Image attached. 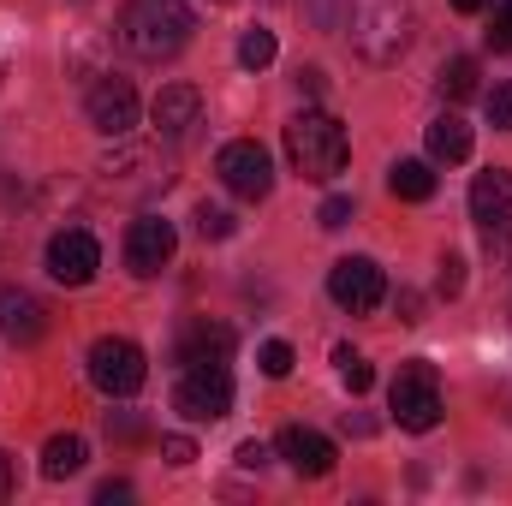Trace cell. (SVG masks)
I'll return each mask as SVG.
<instances>
[{"label":"cell","mask_w":512,"mask_h":506,"mask_svg":"<svg viewBox=\"0 0 512 506\" xmlns=\"http://www.w3.org/2000/svg\"><path fill=\"white\" fill-rule=\"evenodd\" d=\"M197 18L185 0H126L120 6V42L137 60H173L191 42Z\"/></svg>","instance_id":"1"},{"label":"cell","mask_w":512,"mask_h":506,"mask_svg":"<svg viewBox=\"0 0 512 506\" xmlns=\"http://www.w3.org/2000/svg\"><path fill=\"white\" fill-rule=\"evenodd\" d=\"M346 155H352V137H346V126L334 114H322V108H304L286 126V161L310 185H328L334 173H346Z\"/></svg>","instance_id":"2"},{"label":"cell","mask_w":512,"mask_h":506,"mask_svg":"<svg viewBox=\"0 0 512 506\" xmlns=\"http://www.w3.org/2000/svg\"><path fill=\"white\" fill-rule=\"evenodd\" d=\"M411 36H417V12H411L405 0H376V6L352 24V42H358V54H364L370 66H399V54L411 48Z\"/></svg>","instance_id":"3"},{"label":"cell","mask_w":512,"mask_h":506,"mask_svg":"<svg viewBox=\"0 0 512 506\" xmlns=\"http://www.w3.org/2000/svg\"><path fill=\"white\" fill-rule=\"evenodd\" d=\"M387 405H393V423L411 429V435H429L441 423V381H435V364L411 358L399 364V376L387 387Z\"/></svg>","instance_id":"4"},{"label":"cell","mask_w":512,"mask_h":506,"mask_svg":"<svg viewBox=\"0 0 512 506\" xmlns=\"http://www.w3.org/2000/svg\"><path fill=\"white\" fill-rule=\"evenodd\" d=\"M173 411L191 417V423H221L233 411V376L227 364H191L179 387H173Z\"/></svg>","instance_id":"5"},{"label":"cell","mask_w":512,"mask_h":506,"mask_svg":"<svg viewBox=\"0 0 512 506\" xmlns=\"http://www.w3.org/2000/svg\"><path fill=\"white\" fill-rule=\"evenodd\" d=\"M90 381H96L108 399H131V393L149 381L143 346H131V340H120V334H102V340L90 346Z\"/></svg>","instance_id":"6"},{"label":"cell","mask_w":512,"mask_h":506,"mask_svg":"<svg viewBox=\"0 0 512 506\" xmlns=\"http://www.w3.org/2000/svg\"><path fill=\"white\" fill-rule=\"evenodd\" d=\"M215 173H221V185H227L233 197H245V203H262V197L274 191V161H268V149H262L256 137H233V143L215 155Z\"/></svg>","instance_id":"7"},{"label":"cell","mask_w":512,"mask_h":506,"mask_svg":"<svg viewBox=\"0 0 512 506\" xmlns=\"http://www.w3.org/2000/svg\"><path fill=\"white\" fill-rule=\"evenodd\" d=\"M328 298H334L346 316H370V310L387 298L382 268H376L370 256H340V262L328 268Z\"/></svg>","instance_id":"8"},{"label":"cell","mask_w":512,"mask_h":506,"mask_svg":"<svg viewBox=\"0 0 512 506\" xmlns=\"http://www.w3.org/2000/svg\"><path fill=\"white\" fill-rule=\"evenodd\" d=\"M84 114H90V126L102 131V137H131L137 131V90H131V78H96L90 84V96H84Z\"/></svg>","instance_id":"9"},{"label":"cell","mask_w":512,"mask_h":506,"mask_svg":"<svg viewBox=\"0 0 512 506\" xmlns=\"http://www.w3.org/2000/svg\"><path fill=\"white\" fill-rule=\"evenodd\" d=\"M96 268H102V245H96V233H84V227H60V233L48 239V274H54L60 286H90Z\"/></svg>","instance_id":"10"},{"label":"cell","mask_w":512,"mask_h":506,"mask_svg":"<svg viewBox=\"0 0 512 506\" xmlns=\"http://www.w3.org/2000/svg\"><path fill=\"white\" fill-rule=\"evenodd\" d=\"M179 251V233H173V221H161V215H137L126 227V268L131 274H161L167 262Z\"/></svg>","instance_id":"11"},{"label":"cell","mask_w":512,"mask_h":506,"mask_svg":"<svg viewBox=\"0 0 512 506\" xmlns=\"http://www.w3.org/2000/svg\"><path fill=\"white\" fill-rule=\"evenodd\" d=\"M48 334V304L24 286H0V340L12 346H36Z\"/></svg>","instance_id":"12"},{"label":"cell","mask_w":512,"mask_h":506,"mask_svg":"<svg viewBox=\"0 0 512 506\" xmlns=\"http://www.w3.org/2000/svg\"><path fill=\"white\" fill-rule=\"evenodd\" d=\"M471 221H477L489 239L507 233V221H512V173L507 167H489V173L471 179Z\"/></svg>","instance_id":"13"},{"label":"cell","mask_w":512,"mask_h":506,"mask_svg":"<svg viewBox=\"0 0 512 506\" xmlns=\"http://www.w3.org/2000/svg\"><path fill=\"white\" fill-rule=\"evenodd\" d=\"M274 447H280V459H286L298 477H328V471H334V459H340V453H334V441H328L322 429H304V423L280 429V441H274Z\"/></svg>","instance_id":"14"},{"label":"cell","mask_w":512,"mask_h":506,"mask_svg":"<svg viewBox=\"0 0 512 506\" xmlns=\"http://www.w3.org/2000/svg\"><path fill=\"white\" fill-rule=\"evenodd\" d=\"M149 120H155L161 137H185V131L203 120V96H197V84H161L155 102H149Z\"/></svg>","instance_id":"15"},{"label":"cell","mask_w":512,"mask_h":506,"mask_svg":"<svg viewBox=\"0 0 512 506\" xmlns=\"http://www.w3.org/2000/svg\"><path fill=\"white\" fill-rule=\"evenodd\" d=\"M173 358H179L185 370H191V364H227V358H233V328H221V322H191V328L179 334Z\"/></svg>","instance_id":"16"},{"label":"cell","mask_w":512,"mask_h":506,"mask_svg":"<svg viewBox=\"0 0 512 506\" xmlns=\"http://www.w3.org/2000/svg\"><path fill=\"white\" fill-rule=\"evenodd\" d=\"M429 161H447V167L471 161V126H465L459 114H441V120H429Z\"/></svg>","instance_id":"17"},{"label":"cell","mask_w":512,"mask_h":506,"mask_svg":"<svg viewBox=\"0 0 512 506\" xmlns=\"http://www.w3.org/2000/svg\"><path fill=\"white\" fill-rule=\"evenodd\" d=\"M387 191L399 203H429L435 197V167L429 161H393L387 167Z\"/></svg>","instance_id":"18"},{"label":"cell","mask_w":512,"mask_h":506,"mask_svg":"<svg viewBox=\"0 0 512 506\" xmlns=\"http://www.w3.org/2000/svg\"><path fill=\"white\" fill-rule=\"evenodd\" d=\"M84 459H90L84 435H54V441L42 447V477H48V483H66V477L84 471Z\"/></svg>","instance_id":"19"},{"label":"cell","mask_w":512,"mask_h":506,"mask_svg":"<svg viewBox=\"0 0 512 506\" xmlns=\"http://www.w3.org/2000/svg\"><path fill=\"white\" fill-rule=\"evenodd\" d=\"M441 96H447V102L477 96V60H471V54H453V60L441 66Z\"/></svg>","instance_id":"20"},{"label":"cell","mask_w":512,"mask_h":506,"mask_svg":"<svg viewBox=\"0 0 512 506\" xmlns=\"http://www.w3.org/2000/svg\"><path fill=\"white\" fill-rule=\"evenodd\" d=\"M274 54H280L274 30H262V24H256V30H245V36H239V66H245V72H262V66H274Z\"/></svg>","instance_id":"21"},{"label":"cell","mask_w":512,"mask_h":506,"mask_svg":"<svg viewBox=\"0 0 512 506\" xmlns=\"http://www.w3.org/2000/svg\"><path fill=\"white\" fill-rule=\"evenodd\" d=\"M304 12H310V24L316 30H352V0H304Z\"/></svg>","instance_id":"22"},{"label":"cell","mask_w":512,"mask_h":506,"mask_svg":"<svg viewBox=\"0 0 512 506\" xmlns=\"http://www.w3.org/2000/svg\"><path fill=\"white\" fill-rule=\"evenodd\" d=\"M334 364H340V381H346L352 393H370V387H376V370H370V358H358L352 346H340V352H334Z\"/></svg>","instance_id":"23"},{"label":"cell","mask_w":512,"mask_h":506,"mask_svg":"<svg viewBox=\"0 0 512 506\" xmlns=\"http://www.w3.org/2000/svg\"><path fill=\"white\" fill-rule=\"evenodd\" d=\"M256 364H262V376H268V381H280V376H292V364H298V352H292L286 340H268V346L256 352Z\"/></svg>","instance_id":"24"},{"label":"cell","mask_w":512,"mask_h":506,"mask_svg":"<svg viewBox=\"0 0 512 506\" xmlns=\"http://www.w3.org/2000/svg\"><path fill=\"white\" fill-rule=\"evenodd\" d=\"M483 108H489V126L495 131H512V84H495L483 96Z\"/></svg>","instance_id":"25"},{"label":"cell","mask_w":512,"mask_h":506,"mask_svg":"<svg viewBox=\"0 0 512 506\" xmlns=\"http://www.w3.org/2000/svg\"><path fill=\"white\" fill-rule=\"evenodd\" d=\"M197 233H203V239H227V233H233V215L215 209V203H197Z\"/></svg>","instance_id":"26"},{"label":"cell","mask_w":512,"mask_h":506,"mask_svg":"<svg viewBox=\"0 0 512 506\" xmlns=\"http://www.w3.org/2000/svg\"><path fill=\"white\" fill-rule=\"evenodd\" d=\"M316 221H322L328 233H340V227L352 221V197H340V191H334V197H322V209H316Z\"/></svg>","instance_id":"27"},{"label":"cell","mask_w":512,"mask_h":506,"mask_svg":"<svg viewBox=\"0 0 512 506\" xmlns=\"http://www.w3.org/2000/svg\"><path fill=\"white\" fill-rule=\"evenodd\" d=\"M489 48H512V0H495V18H489Z\"/></svg>","instance_id":"28"},{"label":"cell","mask_w":512,"mask_h":506,"mask_svg":"<svg viewBox=\"0 0 512 506\" xmlns=\"http://www.w3.org/2000/svg\"><path fill=\"white\" fill-rule=\"evenodd\" d=\"M465 292V256H441V298Z\"/></svg>","instance_id":"29"},{"label":"cell","mask_w":512,"mask_h":506,"mask_svg":"<svg viewBox=\"0 0 512 506\" xmlns=\"http://www.w3.org/2000/svg\"><path fill=\"white\" fill-rule=\"evenodd\" d=\"M161 453H167V465H191L197 459V441L191 435H161Z\"/></svg>","instance_id":"30"},{"label":"cell","mask_w":512,"mask_h":506,"mask_svg":"<svg viewBox=\"0 0 512 506\" xmlns=\"http://www.w3.org/2000/svg\"><path fill=\"white\" fill-rule=\"evenodd\" d=\"M108 435H120V441H137V435H143V423H137L131 411H120V417L108 411Z\"/></svg>","instance_id":"31"},{"label":"cell","mask_w":512,"mask_h":506,"mask_svg":"<svg viewBox=\"0 0 512 506\" xmlns=\"http://www.w3.org/2000/svg\"><path fill=\"white\" fill-rule=\"evenodd\" d=\"M233 459H239V471H262V465H268V447H262V441H245Z\"/></svg>","instance_id":"32"},{"label":"cell","mask_w":512,"mask_h":506,"mask_svg":"<svg viewBox=\"0 0 512 506\" xmlns=\"http://www.w3.org/2000/svg\"><path fill=\"white\" fill-rule=\"evenodd\" d=\"M298 90H304V96H322V90H328V72H322V66H298Z\"/></svg>","instance_id":"33"},{"label":"cell","mask_w":512,"mask_h":506,"mask_svg":"<svg viewBox=\"0 0 512 506\" xmlns=\"http://www.w3.org/2000/svg\"><path fill=\"white\" fill-rule=\"evenodd\" d=\"M120 501H131V483H102L96 489V506H120Z\"/></svg>","instance_id":"34"},{"label":"cell","mask_w":512,"mask_h":506,"mask_svg":"<svg viewBox=\"0 0 512 506\" xmlns=\"http://www.w3.org/2000/svg\"><path fill=\"white\" fill-rule=\"evenodd\" d=\"M6 495H12V459L0 453V501H6Z\"/></svg>","instance_id":"35"},{"label":"cell","mask_w":512,"mask_h":506,"mask_svg":"<svg viewBox=\"0 0 512 506\" xmlns=\"http://www.w3.org/2000/svg\"><path fill=\"white\" fill-rule=\"evenodd\" d=\"M447 6H453V12H483L489 0H447Z\"/></svg>","instance_id":"36"}]
</instances>
